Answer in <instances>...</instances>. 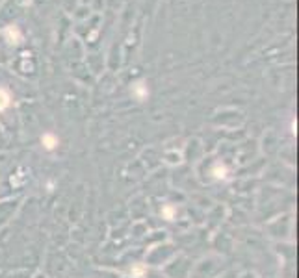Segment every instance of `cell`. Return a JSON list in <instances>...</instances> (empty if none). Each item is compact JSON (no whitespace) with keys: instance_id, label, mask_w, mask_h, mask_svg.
Wrapping results in <instances>:
<instances>
[{"instance_id":"6da1fadb","label":"cell","mask_w":299,"mask_h":278,"mask_svg":"<svg viewBox=\"0 0 299 278\" xmlns=\"http://www.w3.org/2000/svg\"><path fill=\"white\" fill-rule=\"evenodd\" d=\"M11 104V95L8 89L4 88H0V112H4L8 106Z\"/></svg>"},{"instance_id":"7a4b0ae2","label":"cell","mask_w":299,"mask_h":278,"mask_svg":"<svg viewBox=\"0 0 299 278\" xmlns=\"http://www.w3.org/2000/svg\"><path fill=\"white\" fill-rule=\"evenodd\" d=\"M43 143H45V149L51 150V149H54V147L58 145V139L54 137L52 134H45V135H43Z\"/></svg>"},{"instance_id":"3957f363","label":"cell","mask_w":299,"mask_h":278,"mask_svg":"<svg viewBox=\"0 0 299 278\" xmlns=\"http://www.w3.org/2000/svg\"><path fill=\"white\" fill-rule=\"evenodd\" d=\"M134 93H136V97H138L139 100H143V98L149 95V91L143 88V84H136V86H134Z\"/></svg>"}]
</instances>
